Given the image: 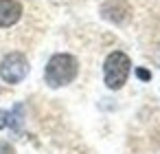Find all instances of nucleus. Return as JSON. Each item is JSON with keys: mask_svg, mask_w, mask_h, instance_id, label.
Segmentation results:
<instances>
[{"mask_svg": "<svg viewBox=\"0 0 160 154\" xmlns=\"http://www.w3.org/2000/svg\"><path fill=\"white\" fill-rule=\"evenodd\" d=\"M79 73V62L75 55L70 53H57L48 60L46 71H44V79L51 88H62L66 84H70Z\"/></svg>", "mask_w": 160, "mask_h": 154, "instance_id": "obj_1", "label": "nucleus"}, {"mask_svg": "<svg viewBox=\"0 0 160 154\" xmlns=\"http://www.w3.org/2000/svg\"><path fill=\"white\" fill-rule=\"evenodd\" d=\"M129 71H132V60L123 51L110 53L103 62V82H105V86L110 90L123 88V84L129 77Z\"/></svg>", "mask_w": 160, "mask_h": 154, "instance_id": "obj_2", "label": "nucleus"}, {"mask_svg": "<svg viewBox=\"0 0 160 154\" xmlns=\"http://www.w3.org/2000/svg\"><path fill=\"white\" fill-rule=\"evenodd\" d=\"M29 73V60L22 53H9L0 62V77L7 84H18Z\"/></svg>", "mask_w": 160, "mask_h": 154, "instance_id": "obj_3", "label": "nucleus"}, {"mask_svg": "<svg viewBox=\"0 0 160 154\" xmlns=\"http://www.w3.org/2000/svg\"><path fill=\"white\" fill-rule=\"evenodd\" d=\"M22 16V5L18 0H0V29L13 27Z\"/></svg>", "mask_w": 160, "mask_h": 154, "instance_id": "obj_4", "label": "nucleus"}, {"mask_svg": "<svg viewBox=\"0 0 160 154\" xmlns=\"http://www.w3.org/2000/svg\"><path fill=\"white\" fill-rule=\"evenodd\" d=\"M9 125V112L7 110H0V130Z\"/></svg>", "mask_w": 160, "mask_h": 154, "instance_id": "obj_5", "label": "nucleus"}, {"mask_svg": "<svg viewBox=\"0 0 160 154\" xmlns=\"http://www.w3.org/2000/svg\"><path fill=\"white\" fill-rule=\"evenodd\" d=\"M0 154H13V147L9 143H0Z\"/></svg>", "mask_w": 160, "mask_h": 154, "instance_id": "obj_6", "label": "nucleus"}, {"mask_svg": "<svg viewBox=\"0 0 160 154\" xmlns=\"http://www.w3.org/2000/svg\"><path fill=\"white\" fill-rule=\"evenodd\" d=\"M138 77H142V79H149V73H147V71H138Z\"/></svg>", "mask_w": 160, "mask_h": 154, "instance_id": "obj_7", "label": "nucleus"}]
</instances>
